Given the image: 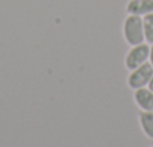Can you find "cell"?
<instances>
[{"instance_id": "1", "label": "cell", "mask_w": 153, "mask_h": 147, "mask_svg": "<svg viewBox=\"0 0 153 147\" xmlns=\"http://www.w3.org/2000/svg\"><path fill=\"white\" fill-rule=\"evenodd\" d=\"M123 36H125V41L132 47L143 44L146 41L144 30H143V17L129 14L123 23Z\"/></svg>"}, {"instance_id": "2", "label": "cell", "mask_w": 153, "mask_h": 147, "mask_svg": "<svg viewBox=\"0 0 153 147\" xmlns=\"http://www.w3.org/2000/svg\"><path fill=\"white\" fill-rule=\"evenodd\" d=\"M152 75H153V66L149 62H146L141 66L131 71L129 77H128V86L134 90L141 89V87H147Z\"/></svg>"}, {"instance_id": "3", "label": "cell", "mask_w": 153, "mask_h": 147, "mask_svg": "<svg viewBox=\"0 0 153 147\" xmlns=\"http://www.w3.org/2000/svg\"><path fill=\"white\" fill-rule=\"evenodd\" d=\"M149 54H150V47L147 44L143 42V44L134 45L125 57V66L129 71H132V69L141 66L143 63H146L149 60Z\"/></svg>"}, {"instance_id": "4", "label": "cell", "mask_w": 153, "mask_h": 147, "mask_svg": "<svg viewBox=\"0 0 153 147\" xmlns=\"http://www.w3.org/2000/svg\"><path fill=\"white\" fill-rule=\"evenodd\" d=\"M134 101L141 111H153V92L149 87L137 89L134 93Z\"/></svg>"}, {"instance_id": "5", "label": "cell", "mask_w": 153, "mask_h": 147, "mask_svg": "<svg viewBox=\"0 0 153 147\" xmlns=\"http://www.w3.org/2000/svg\"><path fill=\"white\" fill-rule=\"evenodd\" d=\"M128 14L144 17L153 12V0H131L126 5Z\"/></svg>"}, {"instance_id": "6", "label": "cell", "mask_w": 153, "mask_h": 147, "mask_svg": "<svg viewBox=\"0 0 153 147\" xmlns=\"http://www.w3.org/2000/svg\"><path fill=\"white\" fill-rule=\"evenodd\" d=\"M140 126L144 135L153 140V111H141L140 113Z\"/></svg>"}, {"instance_id": "7", "label": "cell", "mask_w": 153, "mask_h": 147, "mask_svg": "<svg viewBox=\"0 0 153 147\" xmlns=\"http://www.w3.org/2000/svg\"><path fill=\"white\" fill-rule=\"evenodd\" d=\"M143 30H144V39L147 44H153V12L143 17Z\"/></svg>"}, {"instance_id": "8", "label": "cell", "mask_w": 153, "mask_h": 147, "mask_svg": "<svg viewBox=\"0 0 153 147\" xmlns=\"http://www.w3.org/2000/svg\"><path fill=\"white\" fill-rule=\"evenodd\" d=\"M149 63L153 66V44H152V47H150V54H149Z\"/></svg>"}, {"instance_id": "9", "label": "cell", "mask_w": 153, "mask_h": 147, "mask_svg": "<svg viewBox=\"0 0 153 147\" xmlns=\"http://www.w3.org/2000/svg\"><path fill=\"white\" fill-rule=\"evenodd\" d=\"M152 92H153V75H152V78H150V81H149V86H147Z\"/></svg>"}]
</instances>
